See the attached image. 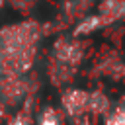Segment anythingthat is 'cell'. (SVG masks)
<instances>
[{"instance_id":"cell-4","label":"cell","mask_w":125,"mask_h":125,"mask_svg":"<svg viewBox=\"0 0 125 125\" xmlns=\"http://www.w3.org/2000/svg\"><path fill=\"white\" fill-rule=\"evenodd\" d=\"M107 105H109V102H107V98H105L104 94H100V92L88 94V107H90L94 113H104V111L107 109Z\"/></svg>"},{"instance_id":"cell-2","label":"cell","mask_w":125,"mask_h":125,"mask_svg":"<svg viewBox=\"0 0 125 125\" xmlns=\"http://www.w3.org/2000/svg\"><path fill=\"white\" fill-rule=\"evenodd\" d=\"M55 55L64 64H76L78 59H80V47L76 43L68 41V39H61L55 45Z\"/></svg>"},{"instance_id":"cell-6","label":"cell","mask_w":125,"mask_h":125,"mask_svg":"<svg viewBox=\"0 0 125 125\" xmlns=\"http://www.w3.org/2000/svg\"><path fill=\"white\" fill-rule=\"evenodd\" d=\"M39 125H61V119L53 109H45L39 117Z\"/></svg>"},{"instance_id":"cell-8","label":"cell","mask_w":125,"mask_h":125,"mask_svg":"<svg viewBox=\"0 0 125 125\" xmlns=\"http://www.w3.org/2000/svg\"><path fill=\"white\" fill-rule=\"evenodd\" d=\"M10 125H33L31 123V119H29V115H25V113H20Z\"/></svg>"},{"instance_id":"cell-1","label":"cell","mask_w":125,"mask_h":125,"mask_svg":"<svg viewBox=\"0 0 125 125\" xmlns=\"http://www.w3.org/2000/svg\"><path fill=\"white\" fill-rule=\"evenodd\" d=\"M62 107L70 115H80L88 107V94L82 90H68L62 96Z\"/></svg>"},{"instance_id":"cell-3","label":"cell","mask_w":125,"mask_h":125,"mask_svg":"<svg viewBox=\"0 0 125 125\" xmlns=\"http://www.w3.org/2000/svg\"><path fill=\"white\" fill-rule=\"evenodd\" d=\"M125 16V0H104L100 8V20L102 23L115 21Z\"/></svg>"},{"instance_id":"cell-5","label":"cell","mask_w":125,"mask_h":125,"mask_svg":"<svg viewBox=\"0 0 125 125\" xmlns=\"http://www.w3.org/2000/svg\"><path fill=\"white\" fill-rule=\"evenodd\" d=\"M102 25V20H100V16H90L88 20H84L78 27H76V35H82V33H90L92 29H96V27H100Z\"/></svg>"},{"instance_id":"cell-7","label":"cell","mask_w":125,"mask_h":125,"mask_svg":"<svg viewBox=\"0 0 125 125\" xmlns=\"http://www.w3.org/2000/svg\"><path fill=\"white\" fill-rule=\"evenodd\" d=\"M107 125H125V109H117L107 119Z\"/></svg>"}]
</instances>
